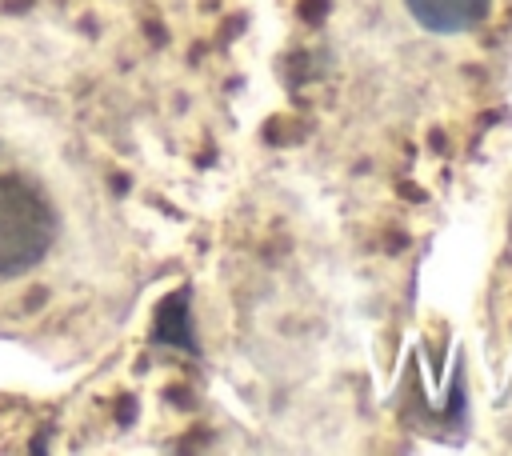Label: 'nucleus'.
<instances>
[{
  "label": "nucleus",
  "instance_id": "nucleus-1",
  "mask_svg": "<svg viewBox=\"0 0 512 456\" xmlns=\"http://www.w3.org/2000/svg\"><path fill=\"white\" fill-rule=\"evenodd\" d=\"M56 240L52 200L24 176H0V276L36 268Z\"/></svg>",
  "mask_w": 512,
  "mask_h": 456
},
{
  "label": "nucleus",
  "instance_id": "nucleus-2",
  "mask_svg": "<svg viewBox=\"0 0 512 456\" xmlns=\"http://www.w3.org/2000/svg\"><path fill=\"white\" fill-rule=\"evenodd\" d=\"M408 16L436 36H464L480 28L492 12V0H404Z\"/></svg>",
  "mask_w": 512,
  "mask_h": 456
}]
</instances>
